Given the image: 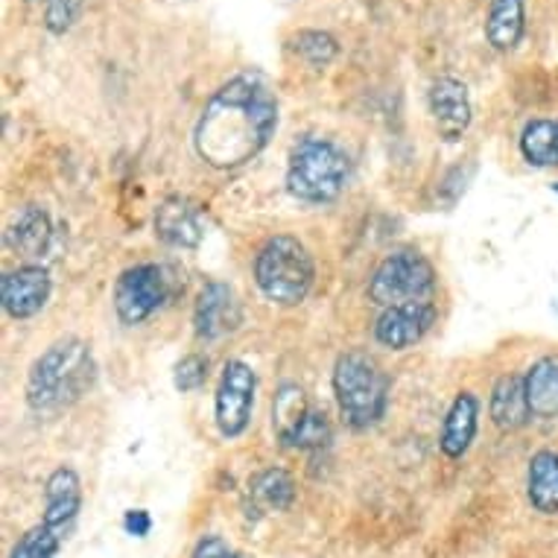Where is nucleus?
I'll return each mask as SVG.
<instances>
[{
    "instance_id": "nucleus-1",
    "label": "nucleus",
    "mask_w": 558,
    "mask_h": 558,
    "mask_svg": "<svg viewBox=\"0 0 558 558\" xmlns=\"http://www.w3.org/2000/svg\"><path fill=\"white\" fill-rule=\"evenodd\" d=\"M278 129V100L257 74H240L220 85L199 114L193 147L205 165L234 170L269 144Z\"/></svg>"
},
{
    "instance_id": "nucleus-2",
    "label": "nucleus",
    "mask_w": 558,
    "mask_h": 558,
    "mask_svg": "<svg viewBox=\"0 0 558 558\" xmlns=\"http://www.w3.org/2000/svg\"><path fill=\"white\" fill-rule=\"evenodd\" d=\"M92 345L76 337L56 339L33 363L27 377V403L33 412H56L80 401L94 384Z\"/></svg>"
},
{
    "instance_id": "nucleus-3",
    "label": "nucleus",
    "mask_w": 558,
    "mask_h": 558,
    "mask_svg": "<svg viewBox=\"0 0 558 558\" xmlns=\"http://www.w3.org/2000/svg\"><path fill=\"white\" fill-rule=\"evenodd\" d=\"M316 266L299 238L275 234L255 257V284L266 302L278 307H299L311 295Z\"/></svg>"
},
{
    "instance_id": "nucleus-4",
    "label": "nucleus",
    "mask_w": 558,
    "mask_h": 558,
    "mask_svg": "<svg viewBox=\"0 0 558 558\" xmlns=\"http://www.w3.org/2000/svg\"><path fill=\"white\" fill-rule=\"evenodd\" d=\"M333 395L348 427L366 430L384 418L389 380L368 351H345L333 366Z\"/></svg>"
},
{
    "instance_id": "nucleus-5",
    "label": "nucleus",
    "mask_w": 558,
    "mask_h": 558,
    "mask_svg": "<svg viewBox=\"0 0 558 558\" xmlns=\"http://www.w3.org/2000/svg\"><path fill=\"white\" fill-rule=\"evenodd\" d=\"M348 179V156L328 137L307 135L293 147L287 165V191L295 199L322 205L337 199Z\"/></svg>"
},
{
    "instance_id": "nucleus-6",
    "label": "nucleus",
    "mask_w": 558,
    "mask_h": 558,
    "mask_svg": "<svg viewBox=\"0 0 558 558\" xmlns=\"http://www.w3.org/2000/svg\"><path fill=\"white\" fill-rule=\"evenodd\" d=\"M433 290H436V269L415 248H398L386 255L368 278V299L380 307L424 302Z\"/></svg>"
},
{
    "instance_id": "nucleus-7",
    "label": "nucleus",
    "mask_w": 558,
    "mask_h": 558,
    "mask_svg": "<svg viewBox=\"0 0 558 558\" xmlns=\"http://www.w3.org/2000/svg\"><path fill=\"white\" fill-rule=\"evenodd\" d=\"M167 302L165 269L156 264L129 266L114 284V313L123 325H141Z\"/></svg>"
},
{
    "instance_id": "nucleus-8",
    "label": "nucleus",
    "mask_w": 558,
    "mask_h": 558,
    "mask_svg": "<svg viewBox=\"0 0 558 558\" xmlns=\"http://www.w3.org/2000/svg\"><path fill=\"white\" fill-rule=\"evenodd\" d=\"M255 389L257 377L248 363L243 360H229L222 366L220 386H217V427H220L222 439H238L243 436L252 422V407H255Z\"/></svg>"
},
{
    "instance_id": "nucleus-9",
    "label": "nucleus",
    "mask_w": 558,
    "mask_h": 558,
    "mask_svg": "<svg viewBox=\"0 0 558 558\" xmlns=\"http://www.w3.org/2000/svg\"><path fill=\"white\" fill-rule=\"evenodd\" d=\"M433 325H436V304H430L427 299L392 304L380 313L375 325V339L389 351H403V348L422 342Z\"/></svg>"
},
{
    "instance_id": "nucleus-10",
    "label": "nucleus",
    "mask_w": 558,
    "mask_h": 558,
    "mask_svg": "<svg viewBox=\"0 0 558 558\" xmlns=\"http://www.w3.org/2000/svg\"><path fill=\"white\" fill-rule=\"evenodd\" d=\"M53 293V281L45 266H19L3 275L0 281V299L10 319H33L45 311Z\"/></svg>"
},
{
    "instance_id": "nucleus-11",
    "label": "nucleus",
    "mask_w": 558,
    "mask_h": 558,
    "mask_svg": "<svg viewBox=\"0 0 558 558\" xmlns=\"http://www.w3.org/2000/svg\"><path fill=\"white\" fill-rule=\"evenodd\" d=\"M240 325V304L238 295L229 284L214 281L199 293L196 307H193V330L196 337L205 342L222 339L231 330H238Z\"/></svg>"
},
{
    "instance_id": "nucleus-12",
    "label": "nucleus",
    "mask_w": 558,
    "mask_h": 558,
    "mask_svg": "<svg viewBox=\"0 0 558 558\" xmlns=\"http://www.w3.org/2000/svg\"><path fill=\"white\" fill-rule=\"evenodd\" d=\"M471 94L457 76H439L430 85V114L448 141L462 137V132L471 126Z\"/></svg>"
},
{
    "instance_id": "nucleus-13",
    "label": "nucleus",
    "mask_w": 558,
    "mask_h": 558,
    "mask_svg": "<svg viewBox=\"0 0 558 558\" xmlns=\"http://www.w3.org/2000/svg\"><path fill=\"white\" fill-rule=\"evenodd\" d=\"M83 506V485L74 468H56L47 476L45 485V526L56 532H68V526L76 521V512Z\"/></svg>"
},
{
    "instance_id": "nucleus-14",
    "label": "nucleus",
    "mask_w": 558,
    "mask_h": 558,
    "mask_svg": "<svg viewBox=\"0 0 558 558\" xmlns=\"http://www.w3.org/2000/svg\"><path fill=\"white\" fill-rule=\"evenodd\" d=\"M156 238L175 248L199 246L205 229H202L196 205L184 196H170V199L161 202V208L156 211Z\"/></svg>"
},
{
    "instance_id": "nucleus-15",
    "label": "nucleus",
    "mask_w": 558,
    "mask_h": 558,
    "mask_svg": "<svg viewBox=\"0 0 558 558\" xmlns=\"http://www.w3.org/2000/svg\"><path fill=\"white\" fill-rule=\"evenodd\" d=\"M488 415L495 422L497 430L514 433L526 427L532 418L530 398H526V377L523 375H504L492 389L488 398Z\"/></svg>"
},
{
    "instance_id": "nucleus-16",
    "label": "nucleus",
    "mask_w": 558,
    "mask_h": 558,
    "mask_svg": "<svg viewBox=\"0 0 558 558\" xmlns=\"http://www.w3.org/2000/svg\"><path fill=\"white\" fill-rule=\"evenodd\" d=\"M476 424H480V401L474 392H459L450 403L445 424H441L439 448L448 459L465 457L471 441L476 436Z\"/></svg>"
},
{
    "instance_id": "nucleus-17",
    "label": "nucleus",
    "mask_w": 558,
    "mask_h": 558,
    "mask_svg": "<svg viewBox=\"0 0 558 558\" xmlns=\"http://www.w3.org/2000/svg\"><path fill=\"white\" fill-rule=\"evenodd\" d=\"M526 33V0H492L485 15V38L495 50H514Z\"/></svg>"
},
{
    "instance_id": "nucleus-18",
    "label": "nucleus",
    "mask_w": 558,
    "mask_h": 558,
    "mask_svg": "<svg viewBox=\"0 0 558 558\" xmlns=\"http://www.w3.org/2000/svg\"><path fill=\"white\" fill-rule=\"evenodd\" d=\"M526 497L535 512L558 514V450H538L530 459Z\"/></svg>"
},
{
    "instance_id": "nucleus-19",
    "label": "nucleus",
    "mask_w": 558,
    "mask_h": 558,
    "mask_svg": "<svg viewBox=\"0 0 558 558\" xmlns=\"http://www.w3.org/2000/svg\"><path fill=\"white\" fill-rule=\"evenodd\" d=\"M526 398L535 418H556L558 415V354L535 360L526 372Z\"/></svg>"
},
{
    "instance_id": "nucleus-20",
    "label": "nucleus",
    "mask_w": 558,
    "mask_h": 558,
    "mask_svg": "<svg viewBox=\"0 0 558 558\" xmlns=\"http://www.w3.org/2000/svg\"><path fill=\"white\" fill-rule=\"evenodd\" d=\"M10 240L12 252H19L21 257H38L50 243V220L38 205H27L24 211L15 217L10 226Z\"/></svg>"
},
{
    "instance_id": "nucleus-21",
    "label": "nucleus",
    "mask_w": 558,
    "mask_h": 558,
    "mask_svg": "<svg viewBox=\"0 0 558 558\" xmlns=\"http://www.w3.org/2000/svg\"><path fill=\"white\" fill-rule=\"evenodd\" d=\"M307 415H311V403L304 398L302 386H281L272 401V427L275 433H278V439L284 441V445H290Z\"/></svg>"
},
{
    "instance_id": "nucleus-22",
    "label": "nucleus",
    "mask_w": 558,
    "mask_h": 558,
    "mask_svg": "<svg viewBox=\"0 0 558 558\" xmlns=\"http://www.w3.org/2000/svg\"><path fill=\"white\" fill-rule=\"evenodd\" d=\"M521 156L532 167L558 165L556 120H530L521 132Z\"/></svg>"
},
{
    "instance_id": "nucleus-23",
    "label": "nucleus",
    "mask_w": 558,
    "mask_h": 558,
    "mask_svg": "<svg viewBox=\"0 0 558 558\" xmlns=\"http://www.w3.org/2000/svg\"><path fill=\"white\" fill-rule=\"evenodd\" d=\"M252 495L266 504L269 509H278V512H284L293 506V497H295V485H293V476L281 471V468H266L264 474H257L252 480Z\"/></svg>"
},
{
    "instance_id": "nucleus-24",
    "label": "nucleus",
    "mask_w": 558,
    "mask_h": 558,
    "mask_svg": "<svg viewBox=\"0 0 558 558\" xmlns=\"http://www.w3.org/2000/svg\"><path fill=\"white\" fill-rule=\"evenodd\" d=\"M293 50L302 56L304 62L313 64V68H325V64H330L337 59L339 45L330 33H322V29H302V33L293 38Z\"/></svg>"
},
{
    "instance_id": "nucleus-25",
    "label": "nucleus",
    "mask_w": 558,
    "mask_h": 558,
    "mask_svg": "<svg viewBox=\"0 0 558 558\" xmlns=\"http://www.w3.org/2000/svg\"><path fill=\"white\" fill-rule=\"evenodd\" d=\"M62 532L50 530L45 523H38L24 535V538L15 544V549L10 553V558H53L62 547Z\"/></svg>"
},
{
    "instance_id": "nucleus-26",
    "label": "nucleus",
    "mask_w": 558,
    "mask_h": 558,
    "mask_svg": "<svg viewBox=\"0 0 558 558\" xmlns=\"http://www.w3.org/2000/svg\"><path fill=\"white\" fill-rule=\"evenodd\" d=\"M328 441H330V424L328 418H325V412L311 410V415L304 418V424L299 427L293 441H290V448L316 450V448H325Z\"/></svg>"
},
{
    "instance_id": "nucleus-27",
    "label": "nucleus",
    "mask_w": 558,
    "mask_h": 558,
    "mask_svg": "<svg viewBox=\"0 0 558 558\" xmlns=\"http://www.w3.org/2000/svg\"><path fill=\"white\" fill-rule=\"evenodd\" d=\"M83 10V0H47L45 7V24L50 33L62 36L68 29L74 27V21L80 19Z\"/></svg>"
},
{
    "instance_id": "nucleus-28",
    "label": "nucleus",
    "mask_w": 558,
    "mask_h": 558,
    "mask_svg": "<svg viewBox=\"0 0 558 558\" xmlns=\"http://www.w3.org/2000/svg\"><path fill=\"white\" fill-rule=\"evenodd\" d=\"M205 380H208V360L199 357V354H187V357L175 366L173 384L179 392H196Z\"/></svg>"
},
{
    "instance_id": "nucleus-29",
    "label": "nucleus",
    "mask_w": 558,
    "mask_h": 558,
    "mask_svg": "<svg viewBox=\"0 0 558 558\" xmlns=\"http://www.w3.org/2000/svg\"><path fill=\"white\" fill-rule=\"evenodd\" d=\"M193 558H240V556L222 538H217V535H208V538L199 541V547H196Z\"/></svg>"
},
{
    "instance_id": "nucleus-30",
    "label": "nucleus",
    "mask_w": 558,
    "mask_h": 558,
    "mask_svg": "<svg viewBox=\"0 0 558 558\" xmlns=\"http://www.w3.org/2000/svg\"><path fill=\"white\" fill-rule=\"evenodd\" d=\"M123 526H126L129 535L144 538V535H149V530H153V518H149V512H144V509H132V512H126V518H123Z\"/></svg>"
},
{
    "instance_id": "nucleus-31",
    "label": "nucleus",
    "mask_w": 558,
    "mask_h": 558,
    "mask_svg": "<svg viewBox=\"0 0 558 558\" xmlns=\"http://www.w3.org/2000/svg\"><path fill=\"white\" fill-rule=\"evenodd\" d=\"M553 193H556V196H558V182H556V184H553Z\"/></svg>"
},
{
    "instance_id": "nucleus-32",
    "label": "nucleus",
    "mask_w": 558,
    "mask_h": 558,
    "mask_svg": "<svg viewBox=\"0 0 558 558\" xmlns=\"http://www.w3.org/2000/svg\"><path fill=\"white\" fill-rule=\"evenodd\" d=\"M556 137H558V120H556Z\"/></svg>"
}]
</instances>
